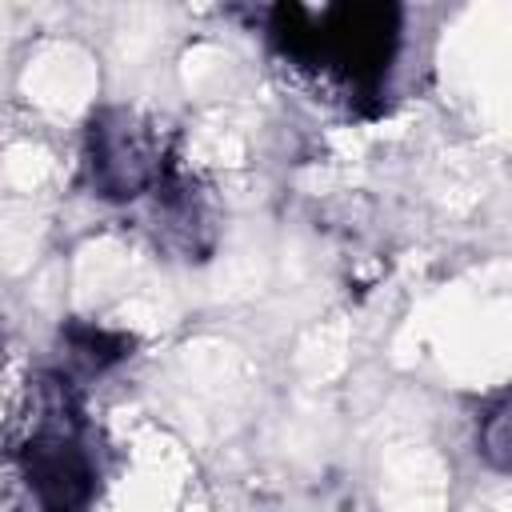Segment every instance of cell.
I'll return each mask as SVG.
<instances>
[{"instance_id":"7a4b0ae2","label":"cell","mask_w":512,"mask_h":512,"mask_svg":"<svg viewBox=\"0 0 512 512\" xmlns=\"http://www.w3.org/2000/svg\"><path fill=\"white\" fill-rule=\"evenodd\" d=\"M480 456L492 468H508V460H512V432H508V400L504 396L480 416Z\"/></svg>"},{"instance_id":"6da1fadb","label":"cell","mask_w":512,"mask_h":512,"mask_svg":"<svg viewBox=\"0 0 512 512\" xmlns=\"http://www.w3.org/2000/svg\"><path fill=\"white\" fill-rule=\"evenodd\" d=\"M88 172L100 196L132 200L160 184V144L132 112H104L88 132Z\"/></svg>"}]
</instances>
